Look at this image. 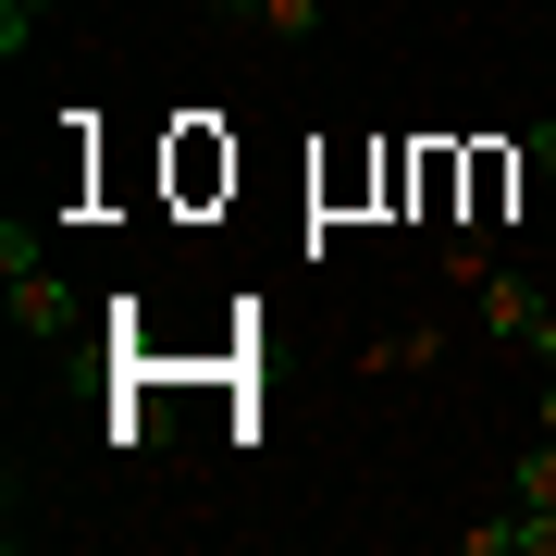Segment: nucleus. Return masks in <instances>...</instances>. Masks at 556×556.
Returning <instances> with one entry per match:
<instances>
[{
	"label": "nucleus",
	"instance_id": "423d86ee",
	"mask_svg": "<svg viewBox=\"0 0 556 556\" xmlns=\"http://www.w3.org/2000/svg\"><path fill=\"white\" fill-rule=\"evenodd\" d=\"M260 25H273V38H309V25H321V0H273Z\"/></svg>",
	"mask_w": 556,
	"mask_h": 556
},
{
	"label": "nucleus",
	"instance_id": "9d476101",
	"mask_svg": "<svg viewBox=\"0 0 556 556\" xmlns=\"http://www.w3.org/2000/svg\"><path fill=\"white\" fill-rule=\"evenodd\" d=\"M532 420H544V433H556V358H544V408H532Z\"/></svg>",
	"mask_w": 556,
	"mask_h": 556
},
{
	"label": "nucleus",
	"instance_id": "20e7f679",
	"mask_svg": "<svg viewBox=\"0 0 556 556\" xmlns=\"http://www.w3.org/2000/svg\"><path fill=\"white\" fill-rule=\"evenodd\" d=\"M519 507H556V433L519 445Z\"/></svg>",
	"mask_w": 556,
	"mask_h": 556
},
{
	"label": "nucleus",
	"instance_id": "f03ea898",
	"mask_svg": "<svg viewBox=\"0 0 556 556\" xmlns=\"http://www.w3.org/2000/svg\"><path fill=\"white\" fill-rule=\"evenodd\" d=\"M470 556H556V507H519V519H470Z\"/></svg>",
	"mask_w": 556,
	"mask_h": 556
},
{
	"label": "nucleus",
	"instance_id": "6e6552de",
	"mask_svg": "<svg viewBox=\"0 0 556 556\" xmlns=\"http://www.w3.org/2000/svg\"><path fill=\"white\" fill-rule=\"evenodd\" d=\"M211 13H223V25H260V13H273V0H211Z\"/></svg>",
	"mask_w": 556,
	"mask_h": 556
},
{
	"label": "nucleus",
	"instance_id": "1a4fd4ad",
	"mask_svg": "<svg viewBox=\"0 0 556 556\" xmlns=\"http://www.w3.org/2000/svg\"><path fill=\"white\" fill-rule=\"evenodd\" d=\"M532 358H556V298H544V321H532Z\"/></svg>",
	"mask_w": 556,
	"mask_h": 556
},
{
	"label": "nucleus",
	"instance_id": "f257e3e1",
	"mask_svg": "<svg viewBox=\"0 0 556 556\" xmlns=\"http://www.w3.org/2000/svg\"><path fill=\"white\" fill-rule=\"evenodd\" d=\"M0 285H13V321H25V346H62L75 334V285L38 260V223H0Z\"/></svg>",
	"mask_w": 556,
	"mask_h": 556
},
{
	"label": "nucleus",
	"instance_id": "0eeeda50",
	"mask_svg": "<svg viewBox=\"0 0 556 556\" xmlns=\"http://www.w3.org/2000/svg\"><path fill=\"white\" fill-rule=\"evenodd\" d=\"M532 174H544V186H556V112H544V124H532Z\"/></svg>",
	"mask_w": 556,
	"mask_h": 556
},
{
	"label": "nucleus",
	"instance_id": "7ed1b4c3",
	"mask_svg": "<svg viewBox=\"0 0 556 556\" xmlns=\"http://www.w3.org/2000/svg\"><path fill=\"white\" fill-rule=\"evenodd\" d=\"M482 321H495L507 346H532V321H544V285H519V273H507V285H482Z\"/></svg>",
	"mask_w": 556,
	"mask_h": 556
},
{
	"label": "nucleus",
	"instance_id": "39448f33",
	"mask_svg": "<svg viewBox=\"0 0 556 556\" xmlns=\"http://www.w3.org/2000/svg\"><path fill=\"white\" fill-rule=\"evenodd\" d=\"M50 13H62V0H0V62H25V38H38Z\"/></svg>",
	"mask_w": 556,
	"mask_h": 556
}]
</instances>
